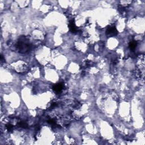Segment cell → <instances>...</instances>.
Returning a JSON list of instances; mask_svg holds the SVG:
<instances>
[{
	"label": "cell",
	"instance_id": "obj_5",
	"mask_svg": "<svg viewBox=\"0 0 145 145\" xmlns=\"http://www.w3.org/2000/svg\"><path fill=\"white\" fill-rule=\"evenodd\" d=\"M137 46V43L136 41H131V42H130V43L129 44V48L130 49L131 51H134L135 49L136 48Z\"/></svg>",
	"mask_w": 145,
	"mask_h": 145
},
{
	"label": "cell",
	"instance_id": "obj_2",
	"mask_svg": "<svg viewBox=\"0 0 145 145\" xmlns=\"http://www.w3.org/2000/svg\"><path fill=\"white\" fill-rule=\"evenodd\" d=\"M118 34V31L115 26H110L108 27L106 30V35L108 37H113L116 36Z\"/></svg>",
	"mask_w": 145,
	"mask_h": 145
},
{
	"label": "cell",
	"instance_id": "obj_6",
	"mask_svg": "<svg viewBox=\"0 0 145 145\" xmlns=\"http://www.w3.org/2000/svg\"><path fill=\"white\" fill-rule=\"evenodd\" d=\"M18 126H19L20 128H27L28 124L25 122H20L18 123Z\"/></svg>",
	"mask_w": 145,
	"mask_h": 145
},
{
	"label": "cell",
	"instance_id": "obj_3",
	"mask_svg": "<svg viewBox=\"0 0 145 145\" xmlns=\"http://www.w3.org/2000/svg\"><path fill=\"white\" fill-rule=\"evenodd\" d=\"M69 27L71 32L73 34H75L78 32V29L76 27L75 24V21L74 19L71 20L69 22Z\"/></svg>",
	"mask_w": 145,
	"mask_h": 145
},
{
	"label": "cell",
	"instance_id": "obj_7",
	"mask_svg": "<svg viewBox=\"0 0 145 145\" xmlns=\"http://www.w3.org/2000/svg\"><path fill=\"white\" fill-rule=\"evenodd\" d=\"M6 129L8 131H13V126L11 124H7L6 125Z\"/></svg>",
	"mask_w": 145,
	"mask_h": 145
},
{
	"label": "cell",
	"instance_id": "obj_4",
	"mask_svg": "<svg viewBox=\"0 0 145 145\" xmlns=\"http://www.w3.org/2000/svg\"><path fill=\"white\" fill-rule=\"evenodd\" d=\"M63 89V85L61 83H57L53 86V90L56 94H60L62 92Z\"/></svg>",
	"mask_w": 145,
	"mask_h": 145
},
{
	"label": "cell",
	"instance_id": "obj_1",
	"mask_svg": "<svg viewBox=\"0 0 145 145\" xmlns=\"http://www.w3.org/2000/svg\"><path fill=\"white\" fill-rule=\"evenodd\" d=\"M17 48L19 52L24 53L30 51L31 48V44L29 42L27 38L21 36L17 42Z\"/></svg>",
	"mask_w": 145,
	"mask_h": 145
}]
</instances>
